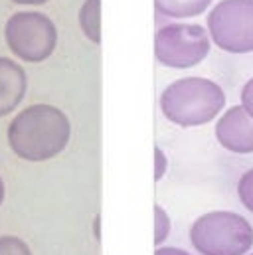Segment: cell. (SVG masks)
Wrapping results in <instances>:
<instances>
[{"label":"cell","mask_w":253,"mask_h":255,"mask_svg":"<svg viewBox=\"0 0 253 255\" xmlns=\"http://www.w3.org/2000/svg\"><path fill=\"white\" fill-rule=\"evenodd\" d=\"M71 138V123L60 107L36 103L18 111L6 128L10 150L26 162H46L62 154Z\"/></svg>","instance_id":"1"},{"label":"cell","mask_w":253,"mask_h":255,"mask_svg":"<svg viewBox=\"0 0 253 255\" xmlns=\"http://www.w3.org/2000/svg\"><path fill=\"white\" fill-rule=\"evenodd\" d=\"M164 119L176 127H204L226 109V91L208 77H180L168 83L158 99Z\"/></svg>","instance_id":"2"},{"label":"cell","mask_w":253,"mask_h":255,"mask_svg":"<svg viewBox=\"0 0 253 255\" xmlns=\"http://www.w3.org/2000/svg\"><path fill=\"white\" fill-rule=\"evenodd\" d=\"M188 238L200 255H248L253 248V226L238 212L214 210L192 222Z\"/></svg>","instance_id":"3"},{"label":"cell","mask_w":253,"mask_h":255,"mask_svg":"<svg viewBox=\"0 0 253 255\" xmlns=\"http://www.w3.org/2000/svg\"><path fill=\"white\" fill-rule=\"evenodd\" d=\"M4 42L16 60L42 64L58 48V26L40 10H20L6 20Z\"/></svg>","instance_id":"4"},{"label":"cell","mask_w":253,"mask_h":255,"mask_svg":"<svg viewBox=\"0 0 253 255\" xmlns=\"http://www.w3.org/2000/svg\"><path fill=\"white\" fill-rule=\"evenodd\" d=\"M212 50L206 26L174 20L160 26L154 34V58L170 69H190L200 65Z\"/></svg>","instance_id":"5"},{"label":"cell","mask_w":253,"mask_h":255,"mask_svg":"<svg viewBox=\"0 0 253 255\" xmlns=\"http://www.w3.org/2000/svg\"><path fill=\"white\" fill-rule=\"evenodd\" d=\"M206 30L216 48L228 54H253V0H220L206 16Z\"/></svg>","instance_id":"6"},{"label":"cell","mask_w":253,"mask_h":255,"mask_svg":"<svg viewBox=\"0 0 253 255\" xmlns=\"http://www.w3.org/2000/svg\"><path fill=\"white\" fill-rule=\"evenodd\" d=\"M216 140L230 152L252 154L253 152V117L242 107L234 105L224 109L216 121Z\"/></svg>","instance_id":"7"},{"label":"cell","mask_w":253,"mask_h":255,"mask_svg":"<svg viewBox=\"0 0 253 255\" xmlns=\"http://www.w3.org/2000/svg\"><path fill=\"white\" fill-rule=\"evenodd\" d=\"M28 91L26 69L12 58L0 56V119L14 113Z\"/></svg>","instance_id":"8"},{"label":"cell","mask_w":253,"mask_h":255,"mask_svg":"<svg viewBox=\"0 0 253 255\" xmlns=\"http://www.w3.org/2000/svg\"><path fill=\"white\" fill-rule=\"evenodd\" d=\"M212 4L214 0H154V10L170 20H190L206 14Z\"/></svg>","instance_id":"9"},{"label":"cell","mask_w":253,"mask_h":255,"mask_svg":"<svg viewBox=\"0 0 253 255\" xmlns=\"http://www.w3.org/2000/svg\"><path fill=\"white\" fill-rule=\"evenodd\" d=\"M79 28L83 36L99 46L101 44V0H83L79 14H77Z\"/></svg>","instance_id":"10"},{"label":"cell","mask_w":253,"mask_h":255,"mask_svg":"<svg viewBox=\"0 0 253 255\" xmlns=\"http://www.w3.org/2000/svg\"><path fill=\"white\" fill-rule=\"evenodd\" d=\"M170 232H172V220L168 212L162 206L154 204V246L160 248L168 240Z\"/></svg>","instance_id":"11"},{"label":"cell","mask_w":253,"mask_h":255,"mask_svg":"<svg viewBox=\"0 0 253 255\" xmlns=\"http://www.w3.org/2000/svg\"><path fill=\"white\" fill-rule=\"evenodd\" d=\"M0 255H34L30 246L18 236H0Z\"/></svg>","instance_id":"12"},{"label":"cell","mask_w":253,"mask_h":255,"mask_svg":"<svg viewBox=\"0 0 253 255\" xmlns=\"http://www.w3.org/2000/svg\"><path fill=\"white\" fill-rule=\"evenodd\" d=\"M238 198H240L242 206L253 214V168L242 174V178L238 182Z\"/></svg>","instance_id":"13"},{"label":"cell","mask_w":253,"mask_h":255,"mask_svg":"<svg viewBox=\"0 0 253 255\" xmlns=\"http://www.w3.org/2000/svg\"><path fill=\"white\" fill-rule=\"evenodd\" d=\"M168 172V156L166 152L156 144L154 146V182H160Z\"/></svg>","instance_id":"14"},{"label":"cell","mask_w":253,"mask_h":255,"mask_svg":"<svg viewBox=\"0 0 253 255\" xmlns=\"http://www.w3.org/2000/svg\"><path fill=\"white\" fill-rule=\"evenodd\" d=\"M240 97H242V103L240 105L253 117V77L246 81V85L242 87V95Z\"/></svg>","instance_id":"15"},{"label":"cell","mask_w":253,"mask_h":255,"mask_svg":"<svg viewBox=\"0 0 253 255\" xmlns=\"http://www.w3.org/2000/svg\"><path fill=\"white\" fill-rule=\"evenodd\" d=\"M154 255H192L186 250H180V248H172V246H160L156 248Z\"/></svg>","instance_id":"16"},{"label":"cell","mask_w":253,"mask_h":255,"mask_svg":"<svg viewBox=\"0 0 253 255\" xmlns=\"http://www.w3.org/2000/svg\"><path fill=\"white\" fill-rule=\"evenodd\" d=\"M10 2H14V4H18V6H44V4H48L50 0H10Z\"/></svg>","instance_id":"17"},{"label":"cell","mask_w":253,"mask_h":255,"mask_svg":"<svg viewBox=\"0 0 253 255\" xmlns=\"http://www.w3.org/2000/svg\"><path fill=\"white\" fill-rule=\"evenodd\" d=\"M93 232H95V240H101V218L99 216L93 222Z\"/></svg>","instance_id":"18"},{"label":"cell","mask_w":253,"mask_h":255,"mask_svg":"<svg viewBox=\"0 0 253 255\" xmlns=\"http://www.w3.org/2000/svg\"><path fill=\"white\" fill-rule=\"evenodd\" d=\"M4 198H6V184H4V180H2V176H0V206H2Z\"/></svg>","instance_id":"19"},{"label":"cell","mask_w":253,"mask_h":255,"mask_svg":"<svg viewBox=\"0 0 253 255\" xmlns=\"http://www.w3.org/2000/svg\"><path fill=\"white\" fill-rule=\"evenodd\" d=\"M248 255H253V254H248Z\"/></svg>","instance_id":"20"}]
</instances>
